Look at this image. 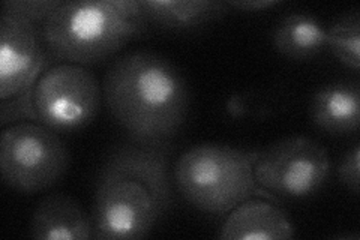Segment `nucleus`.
I'll return each instance as SVG.
<instances>
[{
    "instance_id": "nucleus-8",
    "label": "nucleus",
    "mask_w": 360,
    "mask_h": 240,
    "mask_svg": "<svg viewBox=\"0 0 360 240\" xmlns=\"http://www.w3.org/2000/svg\"><path fill=\"white\" fill-rule=\"evenodd\" d=\"M49 66L41 26L0 15V101L30 92Z\"/></svg>"
},
{
    "instance_id": "nucleus-5",
    "label": "nucleus",
    "mask_w": 360,
    "mask_h": 240,
    "mask_svg": "<svg viewBox=\"0 0 360 240\" xmlns=\"http://www.w3.org/2000/svg\"><path fill=\"white\" fill-rule=\"evenodd\" d=\"M68 151L58 132L38 122H20L0 137V173L4 184L21 194L53 187L68 168Z\"/></svg>"
},
{
    "instance_id": "nucleus-2",
    "label": "nucleus",
    "mask_w": 360,
    "mask_h": 240,
    "mask_svg": "<svg viewBox=\"0 0 360 240\" xmlns=\"http://www.w3.org/2000/svg\"><path fill=\"white\" fill-rule=\"evenodd\" d=\"M103 98L129 140L170 146L188 116L189 89L179 68L155 51H132L112 62Z\"/></svg>"
},
{
    "instance_id": "nucleus-17",
    "label": "nucleus",
    "mask_w": 360,
    "mask_h": 240,
    "mask_svg": "<svg viewBox=\"0 0 360 240\" xmlns=\"http://www.w3.org/2000/svg\"><path fill=\"white\" fill-rule=\"evenodd\" d=\"M278 2L275 0H245V2H229V6H234L238 9L246 11V13H255V11H263L267 8L275 6Z\"/></svg>"
},
{
    "instance_id": "nucleus-16",
    "label": "nucleus",
    "mask_w": 360,
    "mask_h": 240,
    "mask_svg": "<svg viewBox=\"0 0 360 240\" xmlns=\"http://www.w3.org/2000/svg\"><path fill=\"white\" fill-rule=\"evenodd\" d=\"M341 184L353 194H359L360 189V147L354 144L348 151L338 168Z\"/></svg>"
},
{
    "instance_id": "nucleus-10",
    "label": "nucleus",
    "mask_w": 360,
    "mask_h": 240,
    "mask_svg": "<svg viewBox=\"0 0 360 240\" xmlns=\"http://www.w3.org/2000/svg\"><path fill=\"white\" fill-rule=\"evenodd\" d=\"M218 237L229 240H285L295 237V227L275 204L248 198L227 213Z\"/></svg>"
},
{
    "instance_id": "nucleus-9",
    "label": "nucleus",
    "mask_w": 360,
    "mask_h": 240,
    "mask_svg": "<svg viewBox=\"0 0 360 240\" xmlns=\"http://www.w3.org/2000/svg\"><path fill=\"white\" fill-rule=\"evenodd\" d=\"M29 236L38 240H90L94 221L72 197L51 194L33 210Z\"/></svg>"
},
{
    "instance_id": "nucleus-4",
    "label": "nucleus",
    "mask_w": 360,
    "mask_h": 240,
    "mask_svg": "<svg viewBox=\"0 0 360 240\" xmlns=\"http://www.w3.org/2000/svg\"><path fill=\"white\" fill-rule=\"evenodd\" d=\"M255 159L257 152L227 144H197L179 156L173 182L193 208L227 215L255 192Z\"/></svg>"
},
{
    "instance_id": "nucleus-11",
    "label": "nucleus",
    "mask_w": 360,
    "mask_h": 240,
    "mask_svg": "<svg viewBox=\"0 0 360 240\" xmlns=\"http://www.w3.org/2000/svg\"><path fill=\"white\" fill-rule=\"evenodd\" d=\"M309 114L315 127L330 135L356 132L360 125L359 83L342 80L319 89L311 99Z\"/></svg>"
},
{
    "instance_id": "nucleus-15",
    "label": "nucleus",
    "mask_w": 360,
    "mask_h": 240,
    "mask_svg": "<svg viewBox=\"0 0 360 240\" xmlns=\"http://www.w3.org/2000/svg\"><path fill=\"white\" fill-rule=\"evenodd\" d=\"M60 5L62 0H6L2 5V14L14 15L42 26Z\"/></svg>"
},
{
    "instance_id": "nucleus-12",
    "label": "nucleus",
    "mask_w": 360,
    "mask_h": 240,
    "mask_svg": "<svg viewBox=\"0 0 360 240\" xmlns=\"http://www.w3.org/2000/svg\"><path fill=\"white\" fill-rule=\"evenodd\" d=\"M146 20L167 30L201 27L225 13V4L217 0H140Z\"/></svg>"
},
{
    "instance_id": "nucleus-1",
    "label": "nucleus",
    "mask_w": 360,
    "mask_h": 240,
    "mask_svg": "<svg viewBox=\"0 0 360 240\" xmlns=\"http://www.w3.org/2000/svg\"><path fill=\"white\" fill-rule=\"evenodd\" d=\"M170 146L128 143L112 152L96 180L94 239L149 236L173 204Z\"/></svg>"
},
{
    "instance_id": "nucleus-6",
    "label": "nucleus",
    "mask_w": 360,
    "mask_h": 240,
    "mask_svg": "<svg viewBox=\"0 0 360 240\" xmlns=\"http://www.w3.org/2000/svg\"><path fill=\"white\" fill-rule=\"evenodd\" d=\"M103 99L95 74L75 63H53L32 87L37 122L58 134L77 132L95 120Z\"/></svg>"
},
{
    "instance_id": "nucleus-7",
    "label": "nucleus",
    "mask_w": 360,
    "mask_h": 240,
    "mask_svg": "<svg viewBox=\"0 0 360 240\" xmlns=\"http://www.w3.org/2000/svg\"><path fill=\"white\" fill-rule=\"evenodd\" d=\"M257 185L284 198H305L328 182V151L308 137H287L257 152L254 164Z\"/></svg>"
},
{
    "instance_id": "nucleus-3",
    "label": "nucleus",
    "mask_w": 360,
    "mask_h": 240,
    "mask_svg": "<svg viewBox=\"0 0 360 240\" xmlns=\"http://www.w3.org/2000/svg\"><path fill=\"white\" fill-rule=\"evenodd\" d=\"M140 0H70L41 26L49 54L65 63L95 65L148 29Z\"/></svg>"
},
{
    "instance_id": "nucleus-14",
    "label": "nucleus",
    "mask_w": 360,
    "mask_h": 240,
    "mask_svg": "<svg viewBox=\"0 0 360 240\" xmlns=\"http://www.w3.org/2000/svg\"><path fill=\"white\" fill-rule=\"evenodd\" d=\"M328 49L347 68L360 70V14L352 11L328 29Z\"/></svg>"
},
{
    "instance_id": "nucleus-13",
    "label": "nucleus",
    "mask_w": 360,
    "mask_h": 240,
    "mask_svg": "<svg viewBox=\"0 0 360 240\" xmlns=\"http://www.w3.org/2000/svg\"><path fill=\"white\" fill-rule=\"evenodd\" d=\"M274 47L292 61H308L328 49V29L314 15L291 13L272 33Z\"/></svg>"
}]
</instances>
